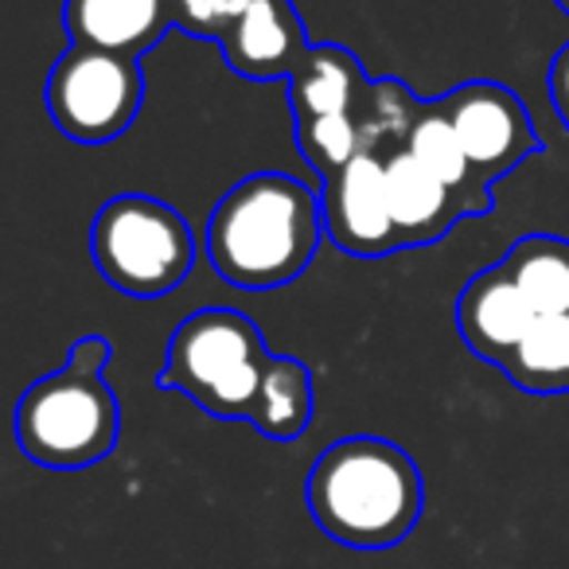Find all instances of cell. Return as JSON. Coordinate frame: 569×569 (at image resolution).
<instances>
[{
    "instance_id": "cell-15",
    "label": "cell",
    "mask_w": 569,
    "mask_h": 569,
    "mask_svg": "<svg viewBox=\"0 0 569 569\" xmlns=\"http://www.w3.org/2000/svg\"><path fill=\"white\" fill-rule=\"evenodd\" d=\"M312 406H317V395H312L309 367L293 356H273L250 426L269 441H297L309 429Z\"/></svg>"
},
{
    "instance_id": "cell-3",
    "label": "cell",
    "mask_w": 569,
    "mask_h": 569,
    "mask_svg": "<svg viewBox=\"0 0 569 569\" xmlns=\"http://www.w3.org/2000/svg\"><path fill=\"white\" fill-rule=\"evenodd\" d=\"M113 348L102 336H82L67 351L59 371L20 395L17 402V445L32 465L74 472L106 460L118 445L121 410L118 395L106 382V363Z\"/></svg>"
},
{
    "instance_id": "cell-18",
    "label": "cell",
    "mask_w": 569,
    "mask_h": 569,
    "mask_svg": "<svg viewBox=\"0 0 569 569\" xmlns=\"http://www.w3.org/2000/svg\"><path fill=\"white\" fill-rule=\"evenodd\" d=\"M253 0H172V20L180 32L196 36V40H214L234 28V20L250 9Z\"/></svg>"
},
{
    "instance_id": "cell-2",
    "label": "cell",
    "mask_w": 569,
    "mask_h": 569,
    "mask_svg": "<svg viewBox=\"0 0 569 569\" xmlns=\"http://www.w3.org/2000/svg\"><path fill=\"white\" fill-rule=\"evenodd\" d=\"M305 503L332 542L390 550L418 527L426 488L402 445L359 433L320 452L305 480Z\"/></svg>"
},
{
    "instance_id": "cell-16",
    "label": "cell",
    "mask_w": 569,
    "mask_h": 569,
    "mask_svg": "<svg viewBox=\"0 0 569 569\" xmlns=\"http://www.w3.org/2000/svg\"><path fill=\"white\" fill-rule=\"evenodd\" d=\"M503 269L515 277L538 317L569 312V238L527 234L503 253Z\"/></svg>"
},
{
    "instance_id": "cell-6",
    "label": "cell",
    "mask_w": 569,
    "mask_h": 569,
    "mask_svg": "<svg viewBox=\"0 0 569 569\" xmlns=\"http://www.w3.org/2000/svg\"><path fill=\"white\" fill-rule=\"evenodd\" d=\"M43 102L63 137L79 144H106L129 133L144 102L141 59L98 48H67L51 67Z\"/></svg>"
},
{
    "instance_id": "cell-13",
    "label": "cell",
    "mask_w": 569,
    "mask_h": 569,
    "mask_svg": "<svg viewBox=\"0 0 569 569\" xmlns=\"http://www.w3.org/2000/svg\"><path fill=\"white\" fill-rule=\"evenodd\" d=\"M387 196H390V214H395L398 238H402V250L433 246L437 238L449 234L460 219H468L457 191L445 188V183L406 149L387 152Z\"/></svg>"
},
{
    "instance_id": "cell-5",
    "label": "cell",
    "mask_w": 569,
    "mask_h": 569,
    "mask_svg": "<svg viewBox=\"0 0 569 569\" xmlns=\"http://www.w3.org/2000/svg\"><path fill=\"white\" fill-rule=\"evenodd\" d=\"M90 258L118 293L149 301L183 284L196 266V234L172 203L126 191L98 207Z\"/></svg>"
},
{
    "instance_id": "cell-1",
    "label": "cell",
    "mask_w": 569,
    "mask_h": 569,
    "mask_svg": "<svg viewBox=\"0 0 569 569\" xmlns=\"http://www.w3.org/2000/svg\"><path fill=\"white\" fill-rule=\"evenodd\" d=\"M320 188L289 172H253L214 203L207 258L234 289H281L312 266L325 238Z\"/></svg>"
},
{
    "instance_id": "cell-14",
    "label": "cell",
    "mask_w": 569,
    "mask_h": 569,
    "mask_svg": "<svg viewBox=\"0 0 569 569\" xmlns=\"http://www.w3.org/2000/svg\"><path fill=\"white\" fill-rule=\"evenodd\" d=\"M402 149L410 152V157H418L445 188L457 191L468 219H483V214L491 211V203H496V199H491V183L476 176L457 129L449 126V118H445L437 102H421Z\"/></svg>"
},
{
    "instance_id": "cell-12",
    "label": "cell",
    "mask_w": 569,
    "mask_h": 569,
    "mask_svg": "<svg viewBox=\"0 0 569 569\" xmlns=\"http://www.w3.org/2000/svg\"><path fill=\"white\" fill-rule=\"evenodd\" d=\"M371 87L363 63L340 43H312L305 63L289 74V106L297 129L328 118H363L371 102Z\"/></svg>"
},
{
    "instance_id": "cell-4",
    "label": "cell",
    "mask_w": 569,
    "mask_h": 569,
    "mask_svg": "<svg viewBox=\"0 0 569 569\" xmlns=\"http://www.w3.org/2000/svg\"><path fill=\"white\" fill-rule=\"evenodd\" d=\"M266 336L238 309H199L172 332L160 387L180 390L211 418L250 421L269 367Z\"/></svg>"
},
{
    "instance_id": "cell-19",
    "label": "cell",
    "mask_w": 569,
    "mask_h": 569,
    "mask_svg": "<svg viewBox=\"0 0 569 569\" xmlns=\"http://www.w3.org/2000/svg\"><path fill=\"white\" fill-rule=\"evenodd\" d=\"M546 90H550V106L561 118V126L569 129V43L553 56L550 74H546Z\"/></svg>"
},
{
    "instance_id": "cell-20",
    "label": "cell",
    "mask_w": 569,
    "mask_h": 569,
    "mask_svg": "<svg viewBox=\"0 0 569 569\" xmlns=\"http://www.w3.org/2000/svg\"><path fill=\"white\" fill-rule=\"evenodd\" d=\"M553 4H558V9H561V12H566V17H569V0H553Z\"/></svg>"
},
{
    "instance_id": "cell-11",
    "label": "cell",
    "mask_w": 569,
    "mask_h": 569,
    "mask_svg": "<svg viewBox=\"0 0 569 569\" xmlns=\"http://www.w3.org/2000/svg\"><path fill=\"white\" fill-rule=\"evenodd\" d=\"M63 24L74 48L141 59L176 28L172 0H67Z\"/></svg>"
},
{
    "instance_id": "cell-7",
    "label": "cell",
    "mask_w": 569,
    "mask_h": 569,
    "mask_svg": "<svg viewBox=\"0 0 569 569\" xmlns=\"http://www.w3.org/2000/svg\"><path fill=\"white\" fill-rule=\"evenodd\" d=\"M437 106L449 118V126L457 129L476 176L488 183L515 172L522 160L542 149L527 106L503 82H488V79L460 82L457 90L437 98Z\"/></svg>"
},
{
    "instance_id": "cell-8",
    "label": "cell",
    "mask_w": 569,
    "mask_h": 569,
    "mask_svg": "<svg viewBox=\"0 0 569 569\" xmlns=\"http://www.w3.org/2000/svg\"><path fill=\"white\" fill-rule=\"evenodd\" d=\"M325 230L351 258H387L402 250L387 196V152H359L320 183Z\"/></svg>"
},
{
    "instance_id": "cell-10",
    "label": "cell",
    "mask_w": 569,
    "mask_h": 569,
    "mask_svg": "<svg viewBox=\"0 0 569 569\" xmlns=\"http://www.w3.org/2000/svg\"><path fill=\"white\" fill-rule=\"evenodd\" d=\"M538 312L522 297L515 277L499 266H488L460 289L457 297V332L472 356L483 363L503 367V359L519 348V340L530 332Z\"/></svg>"
},
{
    "instance_id": "cell-9",
    "label": "cell",
    "mask_w": 569,
    "mask_h": 569,
    "mask_svg": "<svg viewBox=\"0 0 569 569\" xmlns=\"http://www.w3.org/2000/svg\"><path fill=\"white\" fill-rule=\"evenodd\" d=\"M222 59L234 74L253 82L289 79L309 56V36H305L301 12L293 0H253L250 9L234 20L222 36Z\"/></svg>"
},
{
    "instance_id": "cell-17",
    "label": "cell",
    "mask_w": 569,
    "mask_h": 569,
    "mask_svg": "<svg viewBox=\"0 0 569 569\" xmlns=\"http://www.w3.org/2000/svg\"><path fill=\"white\" fill-rule=\"evenodd\" d=\"M499 371L527 395H566L569 390V312L535 317L519 348Z\"/></svg>"
}]
</instances>
